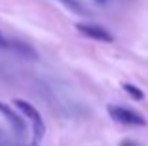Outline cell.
Segmentation results:
<instances>
[{"instance_id": "obj_6", "label": "cell", "mask_w": 148, "mask_h": 146, "mask_svg": "<svg viewBox=\"0 0 148 146\" xmlns=\"http://www.w3.org/2000/svg\"><path fill=\"white\" fill-rule=\"evenodd\" d=\"M13 49H15V53H21L23 56H26V58H36V51H34L30 45H25V43H21V41H13Z\"/></svg>"}, {"instance_id": "obj_3", "label": "cell", "mask_w": 148, "mask_h": 146, "mask_svg": "<svg viewBox=\"0 0 148 146\" xmlns=\"http://www.w3.org/2000/svg\"><path fill=\"white\" fill-rule=\"evenodd\" d=\"M77 30H79L81 34H84V36L92 38V40H98V41H112V36L105 28H101V26L86 25V23H79V25H77Z\"/></svg>"}, {"instance_id": "obj_4", "label": "cell", "mask_w": 148, "mask_h": 146, "mask_svg": "<svg viewBox=\"0 0 148 146\" xmlns=\"http://www.w3.org/2000/svg\"><path fill=\"white\" fill-rule=\"evenodd\" d=\"M0 113H2L4 116H6L8 120L11 122V126H13V129H15V131H19V133H23V131H25V124H23V120H21V118H19L17 114H15V113H13V111H11L8 105L0 103Z\"/></svg>"}, {"instance_id": "obj_1", "label": "cell", "mask_w": 148, "mask_h": 146, "mask_svg": "<svg viewBox=\"0 0 148 146\" xmlns=\"http://www.w3.org/2000/svg\"><path fill=\"white\" fill-rule=\"evenodd\" d=\"M109 114L112 116V120L120 122L126 126H146V120L139 113L127 109V107H118V105H109Z\"/></svg>"}, {"instance_id": "obj_7", "label": "cell", "mask_w": 148, "mask_h": 146, "mask_svg": "<svg viewBox=\"0 0 148 146\" xmlns=\"http://www.w3.org/2000/svg\"><path fill=\"white\" fill-rule=\"evenodd\" d=\"M124 90L127 92V94L131 96L133 99H137V101H141V99H145V92L141 90V88L133 86V84H124Z\"/></svg>"}, {"instance_id": "obj_5", "label": "cell", "mask_w": 148, "mask_h": 146, "mask_svg": "<svg viewBox=\"0 0 148 146\" xmlns=\"http://www.w3.org/2000/svg\"><path fill=\"white\" fill-rule=\"evenodd\" d=\"M58 2H60L64 8H68L69 11L77 13V15H88V10L79 2V0H58Z\"/></svg>"}, {"instance_id": "obj_2", "label": "cell", "mask_w": 148, "mask_h": 146, "mask_svg": "<svg viewBox=\"0 0 148 146\" xmlns=\"http://www.w3.org/2000/svg\"><path fill=\"white\" fill-rule=\"evenodd\" d=\"M15 107H17L19 111H23V113L34 122V128H36V139H41V137H43V131H45V126H43V120H41L40 113H38L28 101H25V99H15Z\"/></svg>"}, {"instance_id": "obj_8", "label": "cell", "mask_w": 148, "mask_h": 146, "mask_svg": "<svg viewBox=\"0 0 148 146\" xmlns=\"http://www.w3.org/2000/svg\"><path fill=\"white\" fill-rule=\"evenodd\" d=\"M8 45H10V43L6 41V38H4L2 32H0V49H8Z\"/></svg>"}, {"instance_id": "obj_9", "label": "cell", "mask_w": 148, "mask_h": 146, "mask_svg": "<svg viewBox=\"0 0 148 146\" xmlns=\"http://www.w3.org/2000/svg\"><path fill=\"white\" fill-rule=\"evenodd\" d=\"M120 146H139V144H135V143H131V141H124Z\"/></svg>"}]
</instances>
